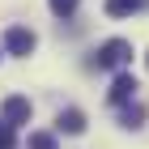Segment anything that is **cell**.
Here are the masks:
<instances>
[{"label":"cell","instance_id":"6da1fadb","mask_svg":"<svg viewBox=\"0 0 149 149\" xmlns=\"http://www.w3.org/2000/svg\"><path fill=\"white\" fill-rule=\"evenodd\" d=\"M90 64L98 72H124L128 64H132V43H128V38H107V43L94 51Z\"/></svg>","mask_w":149,"mask_h":149},{"label":"cell","instance_id":"7a4b0ae2","mask_svg":"<svg viewBox=\"0 0 149 149\" xmlns=\"http://www.w3.org/2000/svg\"><path fill=\"white\" fill-rule=\"evenodd\" d=\"M34 47H38V34L30 26H9L4 30V51L9 56H34Z\"/></svg>","mask_w":149,"mask_h":149},{"label":"cell","instance_id":"3957f363","mask_svg":"<svg viewBox=\"0 0 149 149\" xmlns=\"http://www.w3.org/2000/svg\"><path fill=\"white\" fill-rule=\"evenodd\" d=\"M136 90H141V81L132 77V72H115V81H111V90H107V102L111 107H128L132 98H136Z\"/></svg>","mask_w":149,"mask_h":149},{"label":"cell","instance_id":"277c9868","mask_svg":"<svg viewBox=\"0 0 149 149\" xmlns=\"http://www.w3.org/2000/svg\"><path fill=\"white\" fill-rule=\"evenodd\" d=\"M0 115H4V119H9L13 128H22V124H30L34 107H30V98H22V94H9V98L0 102Z\"/></svg>","mask_w":149,"mask_h":149},{"label":"cell","instance_id":"5b68a950","mask_svg":"<svg viewBox=\"0 0 149 149\" xmlns=\"http://www.w3.org/2000/svg\"><path fill=\"white\" fill-rule=\"evenodd\" d=\"M56 128H60V132H68V136H81V132H85V111L64 107V111L56 115Z\"/></svg>","mask_w":149,"mask_h":149},{"label":"cell","instance_id":"8992f818","mask_svg":"<svg viewBox=\"0 0 149 149\" xmlns=\"http://www.w3.org/2000/svg\"><path fill=\"white\" fill-rule=\"evenodd\" d=\"M149 0H102V13L107 17H132V13H145Z\"/></svg>","mask_w":149,"mask_h":149},{"label":"cell","instance_id":"52a82bcc","mask_svg":"<svg viewBox=\"0 0 149 149\" xmlns=\"http://www.w3.org/2000/svg\"><path fill=\"white\" fill-rule=\"evenodd\" d=\"M145 115H149V111H145L141 102H128L124 111H119V124H124L128 132H132V128H141V124H145Z\"/></svg>","mask_w":149,"mask_h":149},{"label":"cell","instance_id":"ba28073f","mask_svg":"<svg viewBox=\"0 0 149 149\" xmlns=\"http://www.w3.org/2000/svg\"><path fill=\"white\" fill-rule=\"evenodd\" d=\"M0 149H17V128L0 115Z\"/></svg>","mask_w":149,"mask_h":149},{"label":"cell","instance_id":"9c48e42d","mask_svg":"<svg viewBox=\"0 0 149 149\" xmlns=\"http://www.w3.org/2000/svg\"><path fill=\"white\" fill-rule=\"evenodd\" d=\"M47 4H51V13H56V17H72L81 0H47Z\"/></svg>","mask_w":149,"mask_h":149},{"label":"cell","instance_id":"30bf717a","mask_svg":"<svg viewBox=\"0 0 149 149\" xmlns=\"http://www.w3.org/2000/svg\"><path fill=\"white\" fill-rule=\"evenodd\" d=\"M30 149H56V136L51 132H30Z\"/></svg>","mask_w":149,"mask_h":149},{"label":"cell","instance_id":"8fae6325","mask_svg":"<svg viewBox=\"0 0 149 149\" xmlns=\"http://www.w3.org/2000/svg\"><path fill=\"white\" fill-rule=\"evenodd\" d=\"M0 56H4V43H0Z\"/></svg>","mask_w":149,"mask_h":149},{"label":"cell","instance_id":"7c38bea8","mask_svg":"<svg viewBox=\"0 0 149 149\" xmlns=\"http://www.w3.org/2000/svg\"><path fill=\"white\" fill-rule=\"evenodd\" d=\"M145 64H149V51H145Z\"/></svg>","mask_w":149,"mask_h":149}]
</instances>
